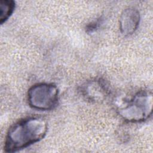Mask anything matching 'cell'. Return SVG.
Segmentation results:
<instances>
[{"mask_svg":"<svg viewBox=\"0 0 153 153\" xmlns=\"http://www.w3.org/2000/svg\"><path fill=\"white\" fill-rule=\"evenodd\" d=\"M48 131L47 121L42 117H29L20 120L9 128L5 140L4 150L14 152L42 140Z\"/></svg>","mask_w":153,"mask_h":153,"instance_id":"6da1fadb","label":"cell"},{"mask_svg":"<svg viewBox=\"0 0 153 153\" xmlns=\"http://www.w3.org/2000/svg\"><path fill=\"white\" fill-rule=\"evenodd\" d=\"M153 96L151 91L140 90L136 93L118 108L119 115L126 121L140 123L148 120L152 115Z\"/></svg>","mask_w":153,"mask_h":153,"instance_id":"7a4b0ae2","label":"cell"},{"mask_svg":"<svg viewBox=\"0 0 153 153\" xmlns=\"http://www.w3.org/2000/svg\"><path fill=\"white\" fill-rule=\"evenodd\" d=\"M27 101L29 106L36 110L53 109L58 104L59 90L52 83L35 84L28 90Z\"/></svg>","mask_w":153,"mask_h":153,"instance_id":"3957f363","label":"cell"},{"mask_svg":"<svg viewBox=\"0 0 153 153\" xmlns=\"http://www.w3.org/2000/svg\"><path fill=\"white\" fill-rule=\"evenodd\" d=\"M83 96L91 102H100L109 93V87L102 78H94L85 82L81 87Z\"/></svg>","mask_w":153,"mask_h":153,"instance_id":"277c9868","label":"cell"},{"mask_svg":"<svg viewBox=\"0 0 153 153\" xmlns=\"http://www.w3.org/2000/svg\"><path fill=\"white\" fill-rule=\"evenodd\" d=\"M140 21V14L139 10L134 7H128L124 9L120 17V30L125 36L132 35L137 30Z\"/></svg>","mask_w":153,"mask_h":153,"instance_id":"5b68a950","label":"cell"},{"mask_svg":"<svg viewBox=\"0 0 153 153\" xmlns=\"http://www.w3.org/2000/svg\"><path fill=\"white\" fill-rule=\"evenodd\" d=\"M16 8L15 2L11 0H3L0 2V22L2 25L13 14Z\"/></svg>","mask_w":153,"mask_h":153,"instance_id":"8992f818","label":"cell"},{"mask_svg":"<svg viewBox=\"0 0 153 153\" xmlns=\"http://www.w3.org/2000/svg\"><path fill=\"white\" fill-rule=\"evenodd\" d=\"M103 23V19L99 17L96 20H94L86 26L85 32L88 33H92L96 32L102 23Z\"/></svg>","mask_w":153,"mask_h":153,"instance_id":"52a82bcc","label":"cell"}]
</instances>
